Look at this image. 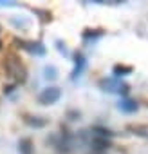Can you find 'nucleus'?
Listing matches in <instances>:
<instances>
[{"label":"nucleus","mask_w":148,"mask_h":154,"mask_svg":"<svg viewBox=\"0 0 148 154\" xmlns=\"http://www.w3.org/2000/svg\"><path fill=\"white\" fill-rule=\"evenodd\" d=\"M6 71H7V74L11 76V78L16 80V82H24L25 80V69H24V65L16 58H13V56H9L6 60Z\"/></svg>","instance_id":"nucleus-1"},{"label":"nucleus","mask_w":148,"mask_h":154,"mask_svg":"<svg viewBox=\"0 0 148 154\" xmlns=\"http://www.w3.org/2000/svg\"><path fill=\"white\" fill-rule=\"evenodd\" d=\"M60 96H61V91H60L58 87H47V89H43V91L40 93L38 102H40L42 105H51V103L58 102Z\"/></svg>","instance_id":"nucleus-2"},{"label":"nucleus","mask_w":148,"mask_h":154,"mask_svg":"<svg viewBox=\"0 0 148 154\" xmlns=\"http://www.w3.org/2000/svg\"><path fill=\"white\" fill-rule=\"evenodd\" d=\"M119 109L125 111V112H134V111L137 109V103L132 102V100H123V102L119 103Z\"/></svg>","instance_id":"nucleus-3"},{"label":"nucleus","mask_w":148,"mask_h":154,"mask_svg":"<svg viewBox=\"0 0 148 154\" xmlns=\"http://www.w3.org/2000/svg\"><path fill=\"white\" fill-rule=\"evenodd\" d=\"M76 60H78V62H76V69H74V72H72L74 78H76V76H80V72H81L83 67H85V58H83V56H78Z\"/></svg>","instance_id":"nucleus-4"},{"label":"nucleus","mask_w":148,"mask_h":154,"mask_svg":"<svg viewBox=\"0 0 148 154\" xmlns=\"http://www.w3.org/2000/svg\"><path fill=\"white\" fill-rule=\"evenodd\" d=\"M31 53H36V54H43V47L40 45V44H27L25 45Z\"/></svg>","instance_id":"nucleus-5"},{"label":"nucleus","mask_w":148,"mask_h":154,"mask_svg":"<svg viewBox=\"0 0 148 154\" xmlns=\"http://www.w3.org/2000/svg\"><path fill=\"white\" fill-rule=\"evenodd\" d=\"M29 147H31V141H29V140H22L20 149H22V152H24V154H29V152H31V149H29Z\"/></svg>","instance_id":"nucleus-6"},{"label":"nucleus","mask_w":148,"mask_h":154,"mask_svg":"<svg viewBox=\"0 0 148 154\" xmlns=\"http://www.w3.org/2000/svg\"><path fill=\"white\" fill-rule=\"evenodd\" d=\"M130 71H132L130 67H121V65H116V69H114L116 74H119V72H130Z\"/></svg>","instance_id":"nucleus-7"}]
</instances>
